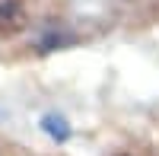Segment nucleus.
Masks as SVG:
<instances>
[{
  "mask_svg": "<svg viewBox=\"0 0 159 156\" xmlns=\"http://www.w3.org/2000/svg\"><path fill=\"white\" fill-rule=\"evenodd\" d=\"M67 0H0V42L61 25Z\"/></svg>",
  "mask_w": 159,
  "mask_h": 156,
  "instance_id": "nucleus-1",
  "label": "nucleus"
},
{
  "mask_svg": "<svg viewBox=\"0 0 159 156\" xmlns=\"http://www.w3.org/2000/svg\"><path fill=\"white\" fill-rule=\"evenodd\" d=\"M134 19H143V25L159 22V0H134Z\"/></svg>",
  "mask_w": 159,
  "mask_h": 156,
  "instance_id": "nucleus-2",
  "label": "nucleus"
},
{
  "mask_svg": "<svg viewBox=\"0 0 159 156\" xmlns=\"http://www.w3.org/2000/svg\"><path fill=\"white\" fill-rule=\"evenodd\" d=\"M0 156H7V144H3V140H0Z\"/></svg>",
  "mask_w": 159,
  "mask_h": 156,
  "instance_id": "nucleus-3",
  "label": "nucleus"
},
{
  "mask_svg": "<svg viewBox=\"0 0 159 156\" xmlns=\"http://www.w3.org/2000/svg\"><path fill=\"white\" fill-rule=\"evenodd\" d=\"M118 156H130V153H118Z\"/></svg>",
  "mask_w": 159,
  "mask_h": 156,
  "instance_id": "nucleus-4",
  "label": "nucleus"
}]
</instances>
